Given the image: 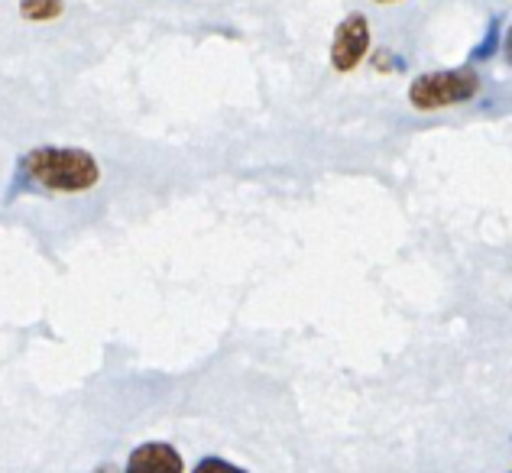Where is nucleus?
I'll list each match as a JSON object with an SVG mask.
<instances>
[{
    "mask_svg": "<svg viewBox=\"0 0 512 473\" xmlns=\"http://www.w3.org/2000/svg\"><path fill=\"white\" fill-rule=\"evenodd\" d=\"M23 182L46 188L52 195H82L101 182V166L78 146H39L20 162Z\"/></svg>",
    "mask_w": 512,
    "mask_h": 473,
    "instance_id": "obj_1",
    "label": "nucleus"
},
{
    "mask_svg": "<svg viewBox=\"0 0 512 473\" xmlns=\"http://www.w3.org/2000/svg\"><path fill=\"white\" fill-rule=\"evenodd\" d=\"M477 94H480V75L474 69H444L415 78L409 85V104L422 114H435L474 101Z\"/></svg>",
    "mask_w": 512,
    "mask_h": 473,
    "instance_id": "obj_2",
    "label": "nucleus"
},
{
    "mask_svg": "<svg viewBox=\"0 0 512 473\" xmlns=\"http://www.w3.org/2000/svg\"><path fill=\"white\" fill-rule=\"evenodd\" d=\"M370 52V20L363 13H347L334 30L331 43V69L334 72H354Z\"/></svg>",
    "mask_w": 512,
    "mask_h": 473,
    "instance_id": "obj_3",
    "label": "nucleus"
},
{
    "mask_svg": "<svg viewBox=\"0 0 512 473\" xmlns=\"http://www.w3.org/2000/svg\"><path fill=\"white\" fill-rule=\"evenodd\" d=\"M182 467H185L182 457L175 454L172 444H163V441L140 444L127 461V470H172V473H179Z\"/></svg>",
    "mask_w": 512,
    "mask_h": 473,
    "instance_id": "obj_4",
    "label": "nucleus"
},
{
    "mask_svg": "<svg viewBox=\"0 0 512 473\" xmlns=\"http://www.w3.org/2000/svg\"><path fill=\"white\" fill-rule=\"evenodd\" d=\"M65 0H20V17L30 23H49L62 17Z\"/></svg>",
    "mask_w": 512,
    "mask_h": 473,
    "instance_id": "obj_5",
    "label": "nucleus"
},
{
    "mask_svg": "<svg viewBox=\"0 0 512 473\" xmlns=\"http://www.w3.org/2000/svg\"><path fill=\"white\" fill-rule=\"evenodd\" d=\"M496 33H500V23H490V33H487V39H483V46L474 52V59H487L490 52L496 49V43H500V36H496Z\"/></svg>",
    "mask_w": 512,
    "mask_h": 473,
    "instance_id": "obj_6",
    "label": "nucleus"
},
{
    "mask_svg": "<svg viewBox=\"0 0 512 473\" xmlns=\"http://www.w3.org/2000/svg\"><path fill=\"white\" fill-rule=\"evenodd\" d=\"M503 56H506V62H509V69H512V30L506 33V46H503Z\"/></svg>",
    "mask_w": 512,
    "mask_h": 473,
    "instance_id": "obj_7",
    "label": "nucleus"
},
{
    "mask_svg": "<svg viewBox=\"0 0 512 473\" xmlns=\"http://www.w3.org/2000/svg\"><path fill=\"white\" fill-rule=\"evenodd\" d=\"M380 4H393V0H380Z\"/></svg>",
    "mask_w": 512,
    "mask_h": 473,
    "instance_id": "obj_8",
    "label": "nucleus"
}]
</instances>
